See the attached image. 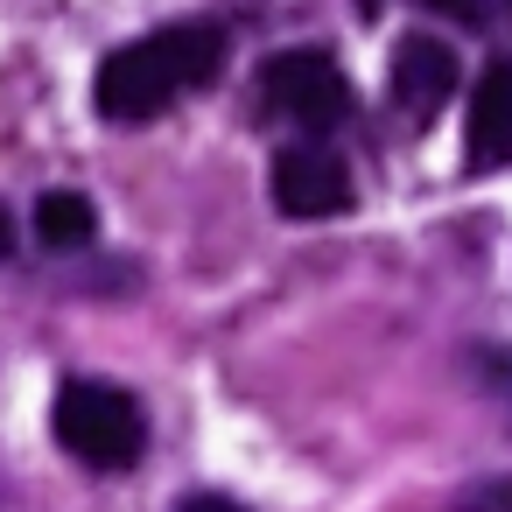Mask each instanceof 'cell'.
<instances>
[{"instance_id":"cell-1","label":"cell","mask_w":512,"mask_h":512,"mask_svg":"<svg viewBox=\"0 0 512 512\" xmlns=\"http://www.w3.org/2000/svg\"><path fill=\"white\" fill-rule=\"evenodd\" d=\"M218 71H225V29L218 22H176V29L120 43L99 64L92 106L120 127H141V120H162L169 106H183L190 92H204Z\"/></svg>"},{"instance_id":"cell-2","label":"cell","mask_w":512,"mask_h":512,"mask_svg":"<svg viewBox=\"0 0 512 512\" xmlns=\"http://www.w3.org/2000/svg\"><path fill=\"white\" fill-rule=\"evenodd\" d=\"M50 428L64 442V456H78L85 470H134L141 449H148V414L127 386H106V379H64L57 407H50Z\"/></svg>"},{"instance_id":"cell-3","label":"cell","mask_w":512,"mask_h":512,"mask_svg":"<svg viewBox=\"0 0 512 512\" xmlns=\"http://www.w3.org/2000/svg\"><path fill=\"white\" fill-rule=\"evenodd\" d=\"M260 99H267L281 120H295L302 134H330V127H344L351 106H358L344 64H337L330 50H281V57H267V64H260Z\"/></svg>"},{"instance_id":"cell-4","label":"cell","mask_w":512,"mask_h":512,"mask_svg":"<svg viewBox=\"0 0 512 512\" xmlns=\"http://www.w3.org/2000/svg\"><path fill=\"white\" fill-rule=\"evenodd\" d=\"M274 204L288 211V218H337V211H351V162L330 148V141H288L281 155H274Z\"/></svg>"},{"instance_id":"cell-5","label":"cell","mask_w":512,"mask_h":512,"mask_svg":"<svg viewBox=\"0 0 512 512\" xmlns=\"http://www.w3.org/2000/svg\"><path fill=\"white\" fill-rule=\"evenodd\" d=\"M449 92H456V50L435 43V36H400V50H393V99H400V113L428 120V113L449 106Z\"/></svg>"},{"instance_id":"cell-6","label":"cell","mask_w":512,"mask_h":512,"mask_svg":"<svg viewBox=\"0 0 512 512\" xmlns=\"http://www.w3.org/2000/svg\"><path fill=\"white\" fill-rule=\"evenodd\" d=\"M463 148H470V169H512V57H498L477 78L470 120H463Z\"/></svg>"},{"instance_id":"cell-7","label":"cell","mask_w":512,"mask_h":512,"mask_svg":"<svg viewBox=\"0 0 512 512\" xmlns=\"http://www.w3.org/2000/svg\"><path fill=\"white\" fill-rule=\"evenodd\" d=\"M92 239H99V211H92L85 190H50V197L36 204V246H50V253H85Z\"/></svg>"},{"instance_id":"cell-8","label":"cell","mask_w":512,"mask_h":512,"mask_svg":"<svg viewBox=\"0 0 512 512\" xmlns=\"http://www.w3.org/2000/svg\"><path fill=\"white\" fill-rule=\"evenodd\" d=\"M428 15H442V22H463V29H491V15H498V0H421Z\"/></svg>"},{"instance_id":"cell-9","label":"cell","mask_w":512,"mask_h":512,"mask_svg":"<svg viewBox=\"0 0 512 512\" xmlns=\"http://www.w3.org/2000/svg\"><path fill=\"white\" fill-rule=\"evenodd\" d=\"M456 512H512V477H505V484H470V491L456 498Z\"/></svg>"},{"instance_id":"cell-10","label":"cell","mask_w":512,"mask_h":512,"mask_svg":"<svg viewBox=\"0 0 512 512\" xmlns=\"http://www.w3.org/2000/svg\"><path fill=\"white\" fill-rule=\"evenodd\" d=\"M477 372H484V386L512 407V351H477Z\"/></svg>"},{"instance_id":"cell-11","label":"cell","mask_w":512,"mask_h":512,"mask_svg":"<svg viewBox=\"0 0 512 512\" xmlns=\"http://www.w3.org/2000/svg\"><path fill=\"white\" fill-rule=\"evenodd\" d=\"M176 512H246V505H239V498H225V491H190Z\"/></svg>"},{"instance_id":"cell-12","label":"cell","mask_w":512,"mask_h":512,"mask_svg":"<svg viewBox=\"0 0 512 512\" xmlns=\"http://www.w3.org/2000/svg\"><path fill=\"white\" fill-rule=\"evenodd\" d=\"M8 253H15V218L0 211V260H8Z\"/></svg>"}]
</instances>
